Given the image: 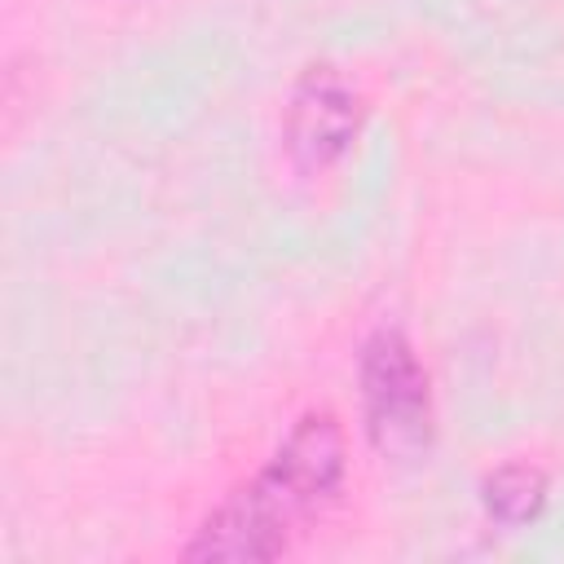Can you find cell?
<instances>
[{"mask_svg":"<svg viewBox=\"0 0 564 564\" xmlns=\"http://www.w3.org/2000/svg\"><path fill=\"white\" fill-rule=\"evenodd\" d=\"M348 445L330 410H308L291 423L269 463L238 485L185 542V560H278L291 538L322 516L344 489Z\"/></svg>","mask_w":564,"mask_h":564,"instance_id":"obj_1","label":"cell"},{"mask_svg":"<svg viewBox=\"0 0 564 564\" xmlns=\"http://www.w3.org/2000/svg\"><path fill=\"white\" fill-rule=\"evenodd\" d=\"M357 383H361V427L375 454L392 463H410L432 449L436 436L432 379L401 326H379L361 344Z\"/></svg>","mask_w":564,"mask_h":564,"instance_id":"obj_2","label":"cell"},{"mask_svg":"<svg viewBox=\"0 0 564 564\" xmlns=\"http://www.w3.org/2000/svg\"><path fill=\"white\" fill-rule=\"evenodd\" d=\"M366 128L361 88L330 62H313L295 75L282 110V150L295 172L313 176L335 167Z\"/></svg>","mask_w":564,"mask_h":564,"instance_id":"obj_3","label":"cell"},{"mask_svg":"<svg viewBox=\"0 0 564 564\" xmlns=\"http://www.w3.org/2000/svg\"><path fill=\"white\" fill-rule=\"evenodd\" d=\"M546 471L538 463H502L480 480V507L494 524H529L546 507Z\"/></svg>","mask_w":564,"mask_h":564,"instance_id":"obj_4","label":"cell"}]
</instances>
